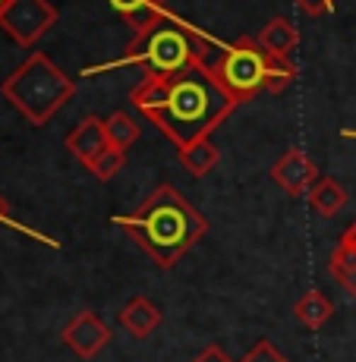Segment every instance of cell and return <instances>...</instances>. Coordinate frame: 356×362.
<instances>
[{
	"label": "cell",
	"mask_w": 356,
	"mask_h": 362,
	"mask_svg": "<svg viewBox=\"0 0 356 362\" xmlns=\"http://www.w3.org/2000/svg\"><path fill=\"white\" fill-rule=\"evenodd\" d=\"M130 101L171 139L173 148L205 139L236 107V101L214 79L212 66H190L171 76H142L132 86Z\"/></svg>",
	"instance_id": "obj_1"
},
{
	"label": "cell",
	"mask_w": 356,
	"mask_h": 362,
	"mask_svg": "<svg viewBox=\"0 0 356 362\" xmlns=\"http://www.w3.org/2000/svg\"><path fill=\"white\" fill-rule=\"evenodd\" d=\"M110 221L123 227L158 268H173L208 233V221L171 183L155 186L132 214H114Z\"/></svg>",
	"instance_id": "obj_2"
},
{
	"label": "cell",
	"mask_w": 356,
	"mask_h": 362,
	"mask_svg": "<svg viewBox=\"0 0 356 362\" xmlns=\"http://www.w3.org/2000/svg\"><path fill=\"white\" fill-rule=\"evenodd\" d=\"M221 51V41L208 32L195 29L177 13L161 10L142 32L132 35L130 47L117 60L101 66H88L86 76L110 73L120 66H142L145 76H171L190 66H212L214 54Z\"/></svg>",
	"instance_id": "obj_3"
},
{
	"label": "cell",
	"mask_w": 356,
	"mask_h": 362,
	"mask_svg": "<svg viewBox=\"0 0 356 362\" xmlns=\"http://www.w3.org/2000/svg\"><path fill=\"white\" fill-rule=\"evenodd\" d=\"M212 73L236 104L253 101L262 92L281 95L297 82V64L290 57H277V54L265 51L249 35H240L230 45H221V51L212 60Z\"/></svg>",
	"instance_id": "obj_4"
},
{
	"label": "cell",
	"mask_w": 356,
	"mask_h": 362,
	"mask_svg": "<svg viewBox=\"0 0 356 362\" xmlns=\"http://www.w3.org/2000/svg\"><path fill=\"white\" fill-rule=\"evenodd\" d=\"M76 82L54 64L47 54L35 51L23 60L0 86V95L32 123V127H45L64 104L73 98Z\"/></svg>",
	"instance_id": "obj_5"
},
{
	"label": "cell",
	"mask_w": 356,
	"mask_h": 362,
	"mask_svg": "<svg viewBox=\"0 0 356 362\" xmlns=\"http://www.w3.org/2000/svg\"><path fill=\"white\" fill-rule=\"evenodd\" d=\"M57 6L47 0H10V6L0 16V29L19 47H35L57 25Z\"/></svg>",
	"instance_id": "obj_6"
},
{
	"label": "cell",
	"mask_w": 356,
	"mask_h": 362,
	"mask_svg": "<svg viewBox=\"0 0 356 362\" xmlns=\"http://www.w3.org/2000/svg\"><path fill=\"white\" fill-rule=\"evenodd\" d=\"M60 337H64L67 350L76 353L79 359H95L114 340V331H110V325L95 309H82L64 325Z\"/></svg>",
	"instance_id": "obj_7"
},
{
	"label": "cell",
	"mask_w": 356,
	"mask_h": 362,
	"mask_svg": "<svg viewBox=\"0 0 356 362\" xmlns=\"http://www.w3.org/2000/svg\"><path fill=\"white\" fill-rule=\"evenodd\" d=\"M318 177H322V173H318L316 161H312L303 148H297V145L287 148L275 164H271V183H275L281 192H287L290 199L309 192Z\"/></svg>",
	"instance_id": "obj_8"
},
{
	"label": "cell",
	"mask_w": 356,
	"mask_h": 362,
	"mask_svg": "<svg viewBox=\"0 0 356 362\" xmlns=\"http://www.w3.org/2000/svg\"><path fill=\"white\" fill-rule=\"evenodd\" d=\"M67 148L82 167H92L104 148H108V136H104V120L101 117H86L76 129H69Z\"/></svg>",
	"instance_id": "obj_9"
},
{
	"label": "cell",
	"mask_w": 356,
	"mask_h": 362,
	"mask_svg": "<svg viewBox=\"0 0 356 362\" xmlns=\"http://www.w3.org/2000/svg\"><path fill=\"white\" fill-rule=\"evenodd\" d=\"M117 322H120V328L127 334H132L136 340H145V337H151V334L161 328L164 312L158 309L149 296H132L130 303L120 309Z\"/></svg>",
	"instance_id": "obj_10"
},
{
	"label": "cell",
	"mask_w": 356,
	"mask_h": 362,
	"mask_svg": "<svg viewBox=\"0 0 356 362\" xmlns=\"http://www.w3.org/2000/svg\"><path fill=\"white\" fill-rule=\"evenodd\" d=\"M255 41H259L265 51L277 54V57H290V54L297 51V45H299V32H297V25H293L287 16H275L259 29Z\"/></svg>",
	"instance_id": "obj_11"
},
{
	"label": "cell",
	"mask_w": 356,
	"mask_h": 362,
	"mask_svg": "<svg viewBox=\"0 0 356 362\" xmlns=\"http://www.w3.org/2000/svg\"><path fill=\"white\" fill-rule=\"evenodd\" d=\"M328 271H331L334 281L350 293V299H356V240L353 236L344 233L338 240L331 259H328Z\"/></svg>",
	"instance_id": "obj_12"
},
{
	"label": "cell",
	"mask_w": 356,
	"mask_h": 362,
	"mask_svg": "<svg viewBox=\"0 0 356 362\" xmlns=\"http://www.w3.org/2000/svg\"><path fill=\"white\" fill-rule=\"evenodd\" d=\"M331 315H334V303L322 293V290H309V293L293 305V318H297V325L306 331L325 328V325L331 322Z\"/></svg>",
	"instance_id": "obj_13"
},
{
	"label": "cell",
	"mask_w": 356,
	"mask_h": 362,
	"mask_svg": "<svg viewBox=\"0 0 356 362\" xmlns=\"http://www.w3.org/2000/svg\"><path fill=\"white\" fill-rule=\"evenodd\" d=\"M306 196H309V205L316 208L322 218H338V214L344 211L347 199H350L347 189L340 186V180H334V177H318Z\"/></svg>",
	"instance_id": "obj_14"
},
{
	"label": "cell",
	"mask_w": 356,
	"mask_h": 362,
	"mask_svg": "<svg viewBox=\"0 0 356 362\" xmlns=\"http://www.w3.org/2000/svg\"><path fill=\"white\" fill-rule=\"evenodd\" d=\"M177 158H180V164L186 167V173L205 177V173H212L214 167H218L221 151H218V145L205 136V139H195V142L183 145V148H177Z\"/></svg>",
	"instance_id": "obj_15"
},
{
	"label": "cell",
	"mask_w": 356,
	"mask_h": 362,
	"mask_svg": "<svg viewBox=\"0 0 356 362\" xmlns=\"http://www.w3.org/2000/svg\"><path fill=\"white\" fill-rule=\"evenodd\" d=\"M104 136H108V148H117L127 155V148L139 139V123L132 120L127 110H114L104 120Z\"/></svg>",
	"instance_id": "obj_16"
},
{
	"label": "cell",
	"mask_w": 356,
	"mask_h": 362,
	"mask_svg": "<svg viewBox=\"0 0 356 362\" xmlns=\"http://www.w3.org/2000/svg\"><path fill=\"white\" fill-rule=\"evenodd\" d=\"M108 4H110V10H114L132 32H142L145 25H149L151 19L161 13V10H155V6H151V0H108Z\"/></svg>",
	"instance_id": "obj_17"
},
{
	"label": "cell",
	"mask_w": 356,
	"mask_h": 362,
	"mask_svg": "<svg viewBox=\"0 0 356 362\" xmlns=\"http://www.w3.org/2000/svg\"><path fill=\"white\" fill-rule=\"evenodd\" d=\"M123 161H127V155H123V151H117V148H104L101 155H98V161L88 167V173H92L95 180H101V183H108V180H114L117 173H120Z\"/></svg>",
	"instance_id": "obj_18"
},
{
	"label": "cell",
	"mask_w": 356,
	"mask_h": 362,
	"mask_svg": "<svg viewBox=\"0 0 356 362\" xmlns=\"http://www.w3.org/2000/svg\"><path fill=\"white\" fill-rule=\"evenodd\" d=\"M0 227H10V230H16V233H25V236H32L35 243H41V246H51V249H60V243L54 240V236H47V233H41V230H35V227L29 224H23V221H16L10 214V208H6V202L4 196H0Z\"/></svg>",
	"instance_id": "obj_19"
},
{
	"label": "cell",
	"mask_w": 356,
	"mask_h": 362,
	"mask_svg": "<svg viewBox=\"0 0 356 362\" xmlns=\"http://www.w3.org/2000/svg\"><path fill=\"white\" fill-rule=\"evenodd\" d=\"M240 362H290V359L284 356V353L277 350V346L271 344V340H259V344H255L253 350H249Z\"/></svg>",
	"instance_id": "obj_20"
},
{
	"label": "cell",
	"mask_w": 356,
	"mask_h": 362,
	"mask_svg": "<svg viewBox=\"0 0 356 362\" xmlns=\"http://www.w3.org/2000/svg\"><path fill=\"white\" fill-rule=\"evenodd\" d=\"M293 4H297L299 10L306 13V16L318 19V16H328V13L338 6V0H293Z\"/></svg>",
	"instance_id": "obj_21"
},
{
	"label": "cell",
	"mask_w": 356,
	"mask_h": 362,
	"mask_svg": "<svg viewBox=\"0 0 356 362\" xmlns=\"http://www.w3.org/2000/svg\"><path fill=\"white\" fill-rule=\"evenodd\" d=\"M193 362H234V359H230L227 353L221 350V346H214V344H212V346H205V350H202Z\"/></svg>",
	"instance_id": "obj_22"
},
{
	"label": "cell",
	"mask_w": 356,
	"mask_h": 362,
	"mask_svg": "<svg viewBox=\"0 0 356 362\" xmlns=\"http://www.w3.org/2000/svg\"><path fill=\"white\" fill-rule=\"evenodd\" d=\"M167 4H171V0H151V6H155V10H167Z\"/></svg>",
	"instance_id": "obj_23"
},
{
	"label": "cell",
	"mask_w": 356,
	"mask_h": 362,
	"mask_svg": "<svg viewBox=\"0 0 356 362\" xmlns=\"http://www.w3.org/2000/svg\"><path fill=\"white\" fill-rule=\"evenodd\" d=\"M344 233H347V236H353V240H356V221H353V224H350V227H347V230H344Z\"/></svg>",
	"instance_id": "obj_24"
},
{
	"label": "cell",
	"mask_w": 356,
	"mask_h": 362,
	"mask_svg": "<svg viewBox=\"0 0 356 362\" xmlns=\"http://www.w3.org/2000/svg\"><path fill=\"white\" fill-rule=\"evenodd\" d=\"M340 136H344V139H356V129H344Z\"/></svg>",
	"instance_id": "obj_25"
},
{
	"label": "cell",
	"mask_w": 356,
	"mask_h": 362,
	"mask_svg": "<svg viewBox=\"0 0 356 362\" xmlns=\"http://www.w3.org/2000/svg\"><path fill=\"white\" fill-rule=\"evenodd\" d=\"M10 6V0H0V16H4V10Z\"/></svg>",
	"instance_id": "obj_26"
}]
</instances>
